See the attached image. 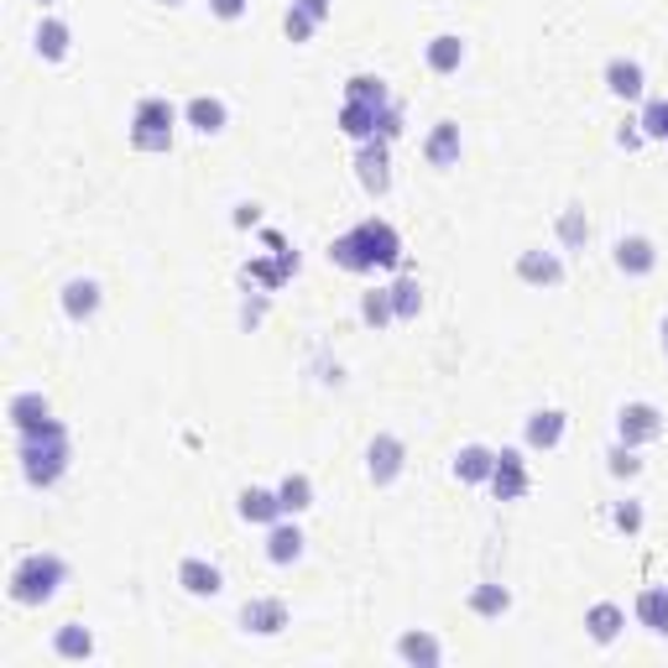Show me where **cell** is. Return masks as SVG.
<instances>
[{
  "label": "cell",
  "mask_w": 668,
  "mask_h": 668,
  "mask_svg": "<svg viewBox=\"0 0 668 668\" xmlns=\"http://www.w3.org/2000/svg\"><path fill=\"white\" fill-rule=\"evenodd\" d=\"M606 90L617 99H643L647 95V73L637 58H611L606 63Z\"/></svg>",
  "instance_id": "20"
},
{
  "label": "cell",
  "mask_w": 668,
  "mask_h": 668,
  "mask_svg": "<svg viewBox=\"0 0 668 668\" xmlns=\"http://www.w3.org/2000/svg\"><path fill=\"white\" fill-rule=\"evenodd\" d=\"M246 5H251V0H210V11H215L219 22H240V16H246Z\"/></svg>",
  "instance_id": "41"
},
{
  "label": "cell",
  "mask_w": 668,
  "mask_h": 668,
  "mask_svg": "<svg viewBox=\"0 0 668 668\" xmlns=\"http://www.w3.org/2000/svg\"><path fill=\"white\" fill-rule=\"evenodd\" d=\"M559 246L564 251H585V240H591V219H585V204H570V210H559Z\"/></svg>",
  "instance_id": "31"
},
{
  "label": "cell",
  "mask_w": 668,
  "mask_h": 668,
  "mask_svg": "<svg viewBox=\"0 0 668 668\" xmlns=\"http://www.w3.org/2000/svg\"><path fill=\"white\" fill-rule=\"evenodd\" d=\"M16 460H22V476L26 486H37V491H48V486H58V480L69 476V429L52 418L43 433H22L16 439Z\"/></svg>",
  "instance_id": "2"
},
{
  "label": "cell",
  "mask_w": 668,
  "mask_h": 668,
  "mask_svg": "<svg viewBox=\"0 0 668 668\" xmlns=\"http://www.w3.org/2000/svg\"><path fill=\"white\" fill-rule=\"evenodd\" d=\"M606 470H611V476L617 480H632V476H643V460H637V450H627V444H611V450H606Z\"/></svg>",
  "instance_id": "36"
},
{
  "label": "cell",
  "mask_w": 668,
  "mask_h": 668,
  "mask_svg": "<svg viewBox=\"0 0 668 668\" xmlns=\"http://www.w3.org/2000/svg\"><path fill=\"white\" fill-rule=\"evenodd\" d=\"M178 585H183L193 600H215L219 591H225V574H219L210 559H183V564H178Z\"/></svg>",
  "instance_id": "16"
},
{
  "label": "cell",
  "mask_w": 668,
  "mask_h": 668,
  "mask_svg": "<svg viewBox=\"0 0 668 668\" xmlns=\"http://www.w3.org/2000/svg\"><path fill=\"white\" fill-rule=\"evenodd\" d=\"M643 142H647V136H643V120H627V126L617 131V146H627V152H637Z\"/></svg>",
  "instance_id": "42"
},
{
  "label": "cell",
  "mask_w": 668,
  "mask_h": 668,
  "mask_svg": "<svg viewBox=\"0 0 668 668\" xmlns=\"http://www.w3.org/2000/svg\"><path fill=\"white\" fill-rule=\"evenodd\" d=\"M564 433H570V413H559V407H538V413H527L523 444L527 450H559V444H564Z\"/></svg>",
  "instance_id": "10"
},
{
  "label": "cell",
  "mask_w": 668,
  "mask_h": 668,
  "mask_svg": "<svg viewBox=\"0 0 668 668\" xmlns=\"http://www.w3.org/2000/svg\"><path fill=\"white\" fill-rule=\"evenodd\" d=\"M360 319H366L371 330H386V324H397V313H392V287H371V293L360 298Z\"/></svg>",
  "instance_id": "35"
},
{
  "label": "cell",
  "mask_w": 668,
  "mask_h": 668,
  "mask_svg": "<svg viewBox=\"0 0 668 668\" xmlns=\"http://www.w3.org/2000/svg\"><path fill=\"white\" fill-rule=\"evenodd\" d=\"M157 5H183V0H157Z\"/></svg>",
  "instance_id": "46"
},
{
  "label": "cell",
  "mask_w": 668,
  "mask_h": 668,
  "mask_svg": "<svg viewBox=\"0 0 668 668\" xmlns=\"http://www.w3.org/2000/svg\"><path fill=\"white\" fill-rule=\"evenodd\" d=\"M266 559L272 564H298L303 559V527L287 523V517L266 527Z\"/></svg>",
  "instance_id": "22"
},
{
  "label": "cell",
  "mask_w": 668,
  "mask_h": 668,
  "mask_svg": "<svg viewBox=\"0 0 668 668\" xmlns=\"http://www.w3.org/2000/svg\"><path fill=\"white\" fill-rule=\"evenodd\" d=\"M330 262L339 266V272H356V277H366V272H386V266L403 262V236H397V225L392 219H360L356 230H345V236L330 240Z\"/></svg>",
  "instance_id": "1"
},
{
  "label": "cell",
  "mask_w": 668,
  "mask_h": 668,
  "mask_svg": "<svg viewBox=\"0 0 668 668\" xmlns=\"http://www.w3.org/2000/svg\"><path fill=\"white\" fill-rule=\"evenodd\" d=\"M611 262H617L621 277H653V272H658V246L647 236H621L617 251H611Z\"/></svg>",
  "instance_id": "13"
},
{
  "label": "cell",
  "mask_w": 668,
  "mask_h": 668,
  "mask_svg": "<svg viewBox=\"0 0 668 668\" xmlns=\"http://www.w3.org/2000/svg\"><path fill=\"white\" fill-rule=\"evenodd\" d=\"M172 126H178L172 99L142 95L136 110H131V146H136V152H172Z\"/></svg>",
  "instance_id": "4"
},
{
  "label": "cell",
  "mask_w": 668,
  "mask_h": 668,
  "mask_svg": "<svg viewBox=\"0 0 668 668\" xmlns=\"http://www.w3.org/2000/svg\"><path fill=\"white\" fill-rule=\"evenodd\" d=\"M424 163L429 167H454L460 163V126H454V120H439L429 136H424Z\"/></svg>",
  "instance_id": "24"
},
{
  "label": "cell",
  "mask_w": 668,
  "mask_h": 668,
  "mask_svg": "<svg viewBox=\"0 0 668 668\" xmlns=\"http://www.w3.org/2000/svg\"><path fill=\"white\" fill-rule=\"evenodd\" d=\"M5 418H11L16 439H22V433H43L52 424V403L43 392H16V397L5 403Z\"/></svg>",
  "instance_id": "12"
},
{
  "label": "cell",
  "mask_w": 668,
  "mask_h": 668,
  "mask_svg": "<svg viewBox=\"0 0 668 668\" xmlns=\"http://www.w3.org/2000/svg\"><path fill=\"white\" fill-rule=\"evenodd\" d=\"M424 63H429L433 73H460V63H465V43H460L454 32H439V37H429V48H424Z\"/></svg>",
  "instance_id": "29"
},
{
  "label": "cell",
  "mask_w": 668,
  "mask_h": 668,
  "mask_svg": "<svg viewBox=\"0 0 668 668\" xmlns=\"http://www.w3.org/2000/svg\"><path fill=\"white\" fill-rule=\"evenodd\" d=\"M277 497H283V512H287V517H303V512L313 506V480L303 476V470H293V476H283Z\"/></svg>",
  "instance_id": "33"
},
{
  "label": "cell",
  "mask_w": 668,
  "mask_h": 668,
  "mask_svg": "<svg viewBox=\"0 0 668 668\" xmlns=\"http://www.w3.org/2000/svg\"><path fill=\"white\" fill-rule=\"evenodd\" d=\"M99 303H105V287H99L95 277H69L63 293H58V309H63V319H73V324H90L99 313Z\"/></svg>",
  "instance_id": "9"
},
{
  "label": "cell",
  "mask_w": 668,
  "mask_h": 668,
  "mask_svg": "<svg viewBox=\"0 0 668 668\" xmlns=\"http://www.w3.org/2000/svg\"><path fill=\"white\" fill-rule=\"evenodd\" d=\"M69 585V559L63 553H22L11 564V580H5V596L16 606H48L58 591Z\"/></svg>",
  "instance_id": "3"
},
{
  "label": "cell",
  "mask_w": 668,
  "mask_h": 668,
  "mask_svg": "<svg viewBox=\"0 0 668 668\" xmlns=\"http://www.w3.org/2000/svg\"><path fill=\"white\" fill-rule=\"evenodd\" d=\"M236 506H240V517H246L251 527H272V523H283L287 517L283 497H277V491H266V486H246Z\"/></svg>",
  "instance_id": "15"
},
{
  "label": "cell",
  "mask_w": 668,
  "mask_h": 668,
  "mask_svg": "<svg viewBox=\"0 0 668 668\" xmlns=\"http://www.w3.org/2000/svg\"><path fill=\"white\" fill-rule=\"evenodd\" d=\"M397 658H403V664H418V668H439L444 664V647H439L433 632H403V637H397Z\"/></svg>",
  "instance_id": "26"
},
{
  "label": "cell",
  "mask_w": 668,
  "mask_h": 668,
  "mask_svg": "<svg viewBox=\"0 0 668 668\" xmlns=\"http://www.w3.org/2000/svg\"><path fill=\"white\" fill-rule=\"evenodd\" d=\"M293 5H303V11H309V16H313L319 26H324V22L334 16V0H293Z\"/></svg>",
  "instance_id": "43"
},
{
  "label": "cell",
  "mask_w": 668,
  "mask_h": 668,
  "mask_svg": "<svg viewBox=\"0 0 668 668\" xmlns=\"http://www.w3.org/2000/svg\"><path fill=\"white\" fill-rule=\"evenodd\" d=\"M37 5H58V0H37Z\"/></svg>",
  "instance_id": "47"
},
{
  "label": "cell",
  "mask_w": 668,
  "mask_h": 668,
  "mask_svg": "<svg viewBox=\"0 0 668 668\" xmlns=\"http://www.w3.org/2000/svg\"><path fill=\"white\" fill-rule=\"evenodd\" d=\"M403 470H407V444L397 433H377L366 444V476H371V486H397Z\"/></svg>",
  "instance_id": "7"
},
{
  "label": "cell",
  "mask_w": 668,
  "mask_h": 668,
  "mask_svg": "<svg viewBox=\"0 0 668 668\" xmlns=\"http://www.w3.org/2000/svg\"><path fill=\"white\" fill-rule=\"evenodd\" d=\"M658 345H664V356H668V319H664V330H658Z\"/></svg>",
  "instance_id": "45"
},
{
  "label": "cell",
  "mask_w": 668,
  "mask_h": 668,
  "mask_svg": "<svg viewBox=\"0 0 668 668\" xmlns=\"http://www.w3.org/2000/svg\"><path fill=\"white\" fill-rule=\"evenodd\" d=\"M52 653H58L63 664H84V658H95V632L79 627V621H63V627L52 632Z\"/></svg>",
  "instance_id": "23"
},
{
  "label": "cell",
  "mask_w": 668,
  "mask_h": 668,
  "mask_svg": "<svg viewBox=\"0 0 668 668\" xmlns=\"http://www.w3.org/2000/svg\"><path fill=\"white\" fill-rule=\"evenodd\" d=\"M637 621H643L653 637H668V585L637 591Z\"/></svg>",
  "instance_id": "28"
},
{
  "label": "cell",
  "mask_w": 668,
  "mask_h": 668,
  "mask_svg": "<svg viewBox=\"0 0 668 668\" xmlns=\"http://www.w3.org/2000/svg\"><path fill=\"white\" fill-rule=\"evenodd\" d=\"M621 627H627V611H621L617 600H596V606L585 611V632H591V643H600V647L617 643Z\"/></svg>",
  "instance_id": "21"
},
{
  "label": "cell",
  "mask_w": 668,
  "mask_h": 668,
  "mask_svg": "<svg viewBox=\"0 0 668 668\" xmlns=\"http://www.w3.org/2000/svg\"><path fill=\"white\" fill-rule=\"evenodd\" d=\"M450 470L460 486H486L491 470H497V450H486V444H465V450H454Z\"/></svg>",
  "instance_id": "14"
},
{
  "label": "cell",
  "mask_w": 668,
  "mask_h": 668,
  "mask_svg": "<svg viewBox=\"0 0 668 668\" xmlns=\"http://www.w3.org/2000/svg\"><path fill=\"white\" fill-rule=\"evenodd\" d=\"M293 272H298V251H287V246H283L272 262H251V266H246V283H262L266 293H277Z\"/></svg>",
  "instance_id": "25"
},
{
  "label": "cell",
  "mask_w": 668,
  "mask_h": 668,
  "mask_svg": "<svg viewBox=\"0 0 668 668\" xmlns=\"http://www.w3.org/2000/svg\"><path fill=\"white\" fill-rule=\"evenodd\" d=\"M345 99H356V105H377V110H386L392 105V90H386L382 73H350L345 79Z\"/></svg>",
  "instance_id": "30"
},
{
  "label": "cell",
  "mask_w": 668,
  "mask_h": 668,
  "mask_svg": "<svg viewBox=\"0 0 668 668\" xmlns=\"http://www.w3.org/2000/svg\"><path fill=\"white\" fill-rule=\"evenodd\" d=\"M637 120H643L647 142H668V99H647V110Z\"/></svg>",
  "instance_id": "37"
},
{
  "label": "cell",
  "mask_w": 668,
  "mask_h": 668,
  "mask_svg": "<svg viewBox=\"0 0 668 668\" xmlns=\"http://www.w3.org/2000/svg\"><path fill=\"white\" fill-rule=\"evenodd\" d=\"M392 313H397V324H413L424 313V287H418V277H397L392 283Z\"/></svg>",
  "instance_id": "34"
},
{
  "label": "cell",
  "mask_w": 668,
  "mask_h": 668,
  "mask_svg": "<svg viewBox=\"0 0 668 668\" xmlns=\"http://www.w3.org/2000/svg\"><path fill=\"white\" fill-rule=\"evenodd\" d=\"M240 627L251 632V637H277L287 627V600L277 596H251L240 606Z\"/></svg>",
  "instance_id": "11"
},
{
  "label": "cell",
  "mask_w": 668,
  "mask_h": 668,
  "mask_svg": "<svg viewBox=\"0 0 668 668\" xmlns=\"http://www.w3.org/2000/svg\"><path fill=\"white\" fill-rule=\"evenodd\" d=\"M356 178L371 199H382V193L392 189V142H382V136L360 142L356 146Z\"/></svg>",
  "instance_id": "6"
},
{
  "label": "cell",
  "mask_w": 668,
  "mask_h": 668,
  "mask_svg": "<svg viewBox=\"0 0 668 668\" xmlns=\"http://www.w3.org/2000/svg\"><path fill=\"white\" fill-rule=\"evenodd\" d=\"M262 313H266V298H257V303H246V309H240V319L257 330V324H262Z\"/></svg>",
  "instance_id": "44"
},
{
  "label": "cell",
  "mask_w": 668,
  "mask_h": 668,
  "mask_svg": "<svg viewBox=\"0 0 668 668\" xmlns=\"http://www.w3.org/2000/svg\"><path fill=\"white\" fill-rule=\"evenodd\" d=\"M517 277L527 287H559L564 283V262H559V251H523L517 257Z\"/></svg>",
  "instance_id": "18"
},
{
  "label": "cell",
  "mask_w": 668,
  "mask_h": 668,
  "mask_svg": "<svg viewBox=\"0 0 668 668\" xmlns=\"http://www.w3.org/2000/svg\"><path fill=\"white\" fill-rule=\"evenodd\" d=\"M664 407L658 403H627L617 413V439L627 450H643V444H658L664 439Z\"/></svg>",
  "instance_id": "5"
},
{
  "label": "cell",
  "mask_w": 668,
  "mask_h": 668,
  "mask_svg": "<svg viewBox=\"0 0 668 668\" xmlns=\"http://www.w3.org/2000/svg\"><path fill=\"white\" fill-rule=\"evenodd\" d=\"M283 32H287V43H313V32H319V22H313V16L303 11V5H287Z\"/></svg>",
  "instance_id": "39"
},
{
  "label": "cell",
  "mask_w": 668,
  "mask_h": 668,
  "mask_svg": "<svg viewBox=\"0 0 668 668\" xmlns=\"http://www.w3.org/2000/svg\"><path fill=\"white\" fill-rule=\"evenodd\" d=\"M643 501H617V506H611V527H617V533H627V538H632V533H643Z\"/></svg>",
  "instance_id": "38"
},
{
  "label": "cell",
  "mask_w": 668,
  "mask_h": 668,
  "mask_svg": "<svg viewBox=\"0 0 668 668\" xmlns=\"http://www.w3.org/2000/svg\"><path fill=\"white\" fill-rule=\"evenodd\" d=\"M470 611L476 617H506L512 611V591L497 585V580H480L476 591H470Z\"/></svg>",
  "instance_id": "32"
},
{
  "label": "cell",
  "mask_w": 668,
  "mask_h": 668,
  "mask_svg": "<svg viewBox=\"0 0 668 668\" xmlns=\"http://www.w3.org/2000/svg\"><path fill=\"white\" fill-rule=\"evenodd\" d=\"M32 48H37V58H43V63H63V58H69V48H73L69 22L43 16V22H37V32H32Z\"/></svg>",
  "instance_id": "19"
},
{
  "label": "cell",
  "mask_w": 668,
  "mask_h": 668,
  "mask_svg": "<svg viewBox=\"0 0 668 668\" xmlns=\"http://www.w3.org/2000/svg\"><path fill=\"white\" fill-rule=\"evenodd\" d=\"M491 497L497 501H523L527 486H533V476H527V460L523 450H497V470H491Z\"/></svg>",
  "instance_id": "8"
},
{
  "label": "cell",
  "mask_w": 668,
  "mask_h": 668,
  "mask_svg": "<svg viewBox=\"0 0 668 668\" xmlns=\"http://www.w3.org/2000/svg\"><path fill=\"white\" fill-rule=\"evenodd\" d=\"M183 120H189L199 136H219V131L230 126V110H225L219 95H193L189 105H183Z\"/></svg>",
  "instance_id": "17"
},
{
  "label": "cell",
  "mask_w": 668,
  "mask_h": 668,
  "mask_svg": "<svg viewBox=\"0 0 668 668\" xmlns=\"http://www.w3.org/2000/svg\"><path fill=\"white\" fill-rule=\"evenodd\" d=\"M377 116H382L377 105H356V99H345L334 126H339V131H345V136L360 146V142H371V136H377Z\"/></svg>",
  "instance_id": "27"
},
{
  "label": "cell",
  "mask_w": 668,
  "mask_h": 668,
  "mask_svg": "<svg viewBox=\"0 0 668 668\" xmlns=\"http://www.w3.org/2000/svg\"><path fill=\"white\" fill-rule=\"evenodd\" d=\"M377 136H382V142H397V136H403V105H397V99L377 116Z\"/></svg>",
  "instance_id": "40"
}]
</instances>
